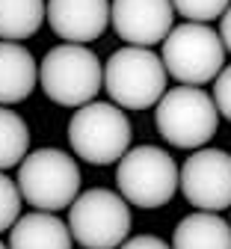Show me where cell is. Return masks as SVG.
<instances>
[{"instance_id":"obj_1","label":"cell","mask_w":231,"mask_h":249,"mask_svg":"<svg viewBox=\"0 0 231 249\" xmlns=\"http://www.w3.org/2000/svg\"><path fill=\"white\" fill-rule=\"evenodd\" d=\"M166 80L169 71L163 66V56H157L151 48H119L104 66V86L110 92V101L122 110L157 107L169 92Z\"/></svg>"},{"instance_id":"obj_2","label":"cell","mask_w":231,"mask_h":249,"mask_svg":"<svg viewBox=\"0 0 231 249\" xmlns=\"http://www.w3.org/2000/svg\"><path fill=\"white\" fill-rule=\"evenodd\" d=\"M39 86L59 107H86L104 86V66L86 45H56L39 66Z\"/></svg>"},{"instance_id":"obj_3","label":"cell","mask_w":231,"mask_h":249,"mask_svg":"<svg viewBox=\"0 0 231 249\" xmlns=\"http://www.w3.org/2000/svg\"><path fill=\"white\" fill-rule=\"evenodd\" d=\"M116 187L134 208H163L181 187V169L169 151L157 145H134L116 166Z\"/></svg>"},{"instance_id":"obj_4","label":"cell","mask_w":231,"mask_h":249,"mask_svg":"<svg viewBox=\"0 0 231 249\" xmlns=\"http://www.w3.org/2000/svg\"><path fill=\"white\" fill-rule=\"evenodd\" d=\"M18 190L27 205L53 213L80 196V166L62 148H36L18 166Z\"/></svg>"},{"instance_id":"obj_5","label":"cell","mask_w":231,"mask_h":249,"mask_svg":"<svg viewBox=\"0 0 231 249\" xmlns=\"http://www.w3.org/2000/svg\"><path fill=\"white\" fill-rule=\"evenodd\" d=\"M157 134L175 148H205L216 128H219V110L213 95L202 86H175L160 98L154 110Z\"/></svg>"},{"instance_id":"obj_6","label":"cell","mask_w":231,"mask_h":249,"mask_svg":"<svg viewBox=\"0 0 231 249\" xmlns=\"http://www.w3.org/2000/svg\"><path fill=\"white\" fill-rule=\"evenodd\" d=\"M130 119L110 101H92L69 122V142L80 160L92 166L119 163L130 151Z\"/></svg>"},{"instance_id":"obj_7","label":"cell","mask_w":231,"mask_h":249,"mask_svg":"<svg viewBox=\"0 0 231 249\" xmlns=\"http://www.w3.org/2000/svg\"><path fill=\"white\" fill-rule=\"evenodd\" d=\"M163 66L178 86H205L216 80L225 69V45L222 36L208 24H178L163 42Z\"/></svg>"},{"instance_id":"obj_8","label":"cell","mask_w":231,"mask_h":249,"mask_svg":"<svg viewBox=\"0 0 231 249\" xmlns=\"http://www.w3.org/2000/svg\"><path fill=\"white\" fill-rule=\"evenodd\" d=\"M130 205L107 187L83 190L69 208L71 237L83 249H119L130 237Z\"/></svg>"},{"instance_id":"obj_9","label":"cell","mask_w":231,"mask_h":249,"mask_svg":"<svg viewBox=\"0 0 231 249\" xmlns=\"http://www.w3.org/2000/svg\"><path fill=\"white\" fill-rule=\"evenodd\" d=\"M184 199L208 213L231 208V154L222 148H199L181 166Z\"/></svg>"},{"instance_id":"obj_10","label":"cell","mask_w":231,"mask_h":249,"mask_svg":"<svg viewBox=\"0 0 231 249\" xmlns=\"http://www.w3.org/2000/svg\"><path fill=\"white\" fill-rule=\"evenodd\" d=\"M110 24L134 48L163 45L175 30V6L172 0H110Z\"/></svg>"},{"instance_id":"obj_11","label":"cell","mask_w":231,"mask_h":249,"mask_svg":"<svg viewBox=\"0 0 231 249\" xmlns=\"http://www.w3.org/2000/svg\"><path fill=\"white\" fill-rule=\"evenodd\" d=\"M48 24L69 45H89L110 24V0H48Z\"/></svg>"},{"instance_id":"obj_12","label":"cell","mask_w":231,"mask_h":249,"mask_svg":"<svg viewBox=\"0 0 231 249\" xmlns=\"http://www.w3.org/2000/svg\"><path fill=\"white\" fill-rule=\"evenodd\" d=\"M39 83V66L18 42H0V107L21 104Z\"/></svg>"},{"instance_id":"obj_13","label":"cell","mask_w":231,"mask_h":249,"mask_svg":"<svg viewBox=\"0 0 231 249\" xmlns=\"http://www.w3.org/2000/svg\"><path fill=\"white\" fill-rule=\"evenodd\" d=\"M74 237L69 223H62L56 213L30 211L9 231V249H71Z\"/></svg>"},{"instance_id":"obj_14","label":"cell","mask_w":231,"mask_h":249,"mask_svg":"<svg viewBox=\"0 0 231 249\" xmlns=\"http://www.w3.org/2000/svg\"><path fill=\"white\" fill-rule=\"evenodd\" d=\"M172 249H231V223L219 213H187L172 231Z\"/></svg>"},{"instance_id":"obj_15","label":"cell","mask_w":231,"mask_h":249,"mask_svg":"<svg viewBox=\"0 0 231 249\" xmlns=\"http://www.w3.org/2000/svg\"><path fill=\"white\" fill-rule=\"evenodd\" d=\"M48 21V0H0V39L24 42Z\"/></svg>"},{"instance_id":"obj_16","label":"cell","mask_w":231,"mask_h":249,"mask_svg":"<svg viewBox=\"0 0 231 249\" xmlns=\"http://www.w3.org/2000/svg\"><path fill=\"white\" fill-rule=\"evenodd\" d=\"M27 154H30V128H27V122L15 110L0 107V172H6L12 166H21Z\"/></svg>"},{"instance_id":"obj_17","label":"cell","mask_w":231,"mask_h":249,"mask_svg":"<svg viewBox=\"0 0 231 249\" xmlns=\"http://www.w3.org/2000/svg\"><path fill=\"white\" fill-rule=\"evenodd\" d=\"M172 6L181 18H187L193 24H208L228 12L231 0H172Z\"/></svg>"},{"instance_id":"obj_18","label":"cell","mask_w":231,"mask_h":249,"mask_svg":"<svg viewBox=\"0 0 231 249\" xmlns=\"http://www.w3.org/2000/svg\"><path fill=\"white\" fill-rule=\"evenodd\" d=\"M21 190L18 184L6 175L0 172V234L3 231H12L15 223L21 220Z\"/></svg>"},{"instance_id":"obj_19","label":"cell","mask_w":231,"mask_h":249,"mask_svg":"<svg viewBox=\"0 0 231 249\" xmlns=\"http://www.w3.org/2000/svg\"><path fill=\"white\" fill-rule=\"evenodd\" d=\"M213 104H216L219 116H225L231 122V66H225L222 74L213 80Z\"/></svg>"},{"instance_id":"obj_20","label":"cell","mask_w":231,"mask_h":249,"mask_svg":"<svg viewBox=\"0 0 231 249\" xmlns=\"http://www.w3.org/2000/svg\"><path fill=\"white\" fill-rule=\"evenodd\" d=\"M119 249H172V243L160 240L157 234H134V237H127Z\"/></svg>"},{"instance_id":"obj_21","label":"cell","mask_w":231,"mask_h":249,"mask_svg":"<svg viewBox=\"0 0 231 249\" xmlns=\"http://www.w3.org/2000/svg\"><path fill=\"white\" fill-rule=\"evenodd\" d=\"M219 36H222V45H225V51L231 53V6H228V12L219 18Z\"/></svg>"},{"instance_id":"obj_22","label":"cell","mask_w":231,"mask_h":249,"mask_svg":"<svg viewBox=\"0 0 231 249\" xmlns=\"http://www.w3.org/2000/svg\"><path fill=\"white\" fill-rule=\"evenodd\" d=\"M0 249H9V246H6V243H3V240H0Z\"/></svg>"},{"instance_id":"obj_23","label":"cell","mask_w":231,"mask_h":249,"mask_svg":"<svg viewBox=\"0 0 231 249\" xmlns=\"http://www.w3.org/2000/svg\"><path fill=\"white\" fill-rule=\"evenodd\" d=\"M228 223H231V220H228Z\"/></svg>"}]
</instances>
